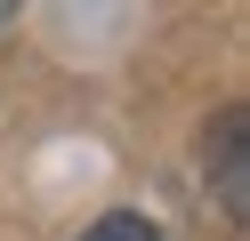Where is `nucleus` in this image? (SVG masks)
I'll list each match as a JSON object with an SVG mask.
<instances>
[{
  "mask_svg": "<svg viewBox=\"0 0 250 241\" xmlns=\"http://www.w3.org/2000/svg\"><path fill=\"white\" fill-rule=\"evenodd\" d=\"M242 137H250V121L242 112H226V121H218V201H226V217H242L250 209V161H242Z\"/></svg>",
  "mask_w": 250,
  "mask_h": 241,
  "instance_id": "obj_1",
  "label": "nucleus"
},
{
  "mask_svg": "<svg viewBox=\"0 0 250 241\" xmlns=\"http://www.w3.org/2000/svg\"><path fill=\"white\" fill-rule=\"evenodd\" d=\"M81 241H162V233H153V225L137 217V209H113V217H97Z\"/></svg>",
  "mask_w": 250,
  "mask_h": 241,
  "instance_id": "obj_2",
  "label": "nucleus"
}]
</instances>
